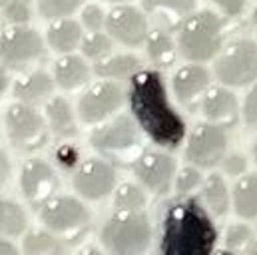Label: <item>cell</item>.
I'll use <instances>...</instances> for the list:
<instances>
[{"mask_svg":"<svg viewBox=\"0 0 257 255\" xmlns=\"http://www.w3.org/2000/svg\"><path fill=\"white\" fill-rule=\"evenodd\" d=\"M130 112L152 144L176 150L188 136L186 120L172 106L164 76L154 68H140L130 78Z\"/></svg>","mask_w":257,"mask_h":255,"instance_id":"cell-1","label":"cell"},{"mask_svg":"<svg viewBox=\"0 0 257 255\" xmlns=\"http://www.w3.org/2000/svg\"><path fill=\"white\" fill-rule=\"evenodd\" d=\"M217 243V229L211 211L199 197L178 195L172 199L160 219V253L209 255Z\"/></svg>","mask_w":257,"mask_h":255,"instance_id":"cell-2","label":"cell"},{"mask_svg":"<svg viewBox=\"0 0 257 255\" xmlns=\"http://www.w3.org/2000/svg\"><path fill=\"white\" fill-rule=\"evenodd\" d=\"M178 48L188 62H209L221 52L223 20L213 10L192 12L178 26Z\"/></svg>","mask_w":257,"mask_h":255,"instance_id":"cell-3","label":"cell"},{"mask_svg":"<svg viewBox=\"0 0 257 255\" xmlns=\"http://www.w3.org/2000/svg\"><path fill=\"white\" fill-rule=\"evenodd\" d=\"M140 130L142 128L134 116L120 114L110 122L96 124L90 132V144L108 162L116 166H132L144 152Z\"/></svg>","mask_w":257,"mask_h":255,"instance_id":"cell-4","label":"cell"},{"mask_svg":"<svg viewBox=\"0 0 257 255\" xmlns=\"http://www.w3.org/2000/svg\"><path fill=\"white\" fill-rule=\"evenodd\" d=\"M152 241V225L142 211L116 209L100 231V243L108 253L140 255L148 251Z\"/></svg>","mask_w":257,"mask_h":255,"instance_id":"cell-5","label":"cell"},{"mask_svg":"<svg viewBox=\"0 0 257 255\" xmlns=\"http://www.w3.org/2000/svg\"><path fill=\"white\" fill-rule=\"evenodd\" d=\"M40 219L56 233L64 243H76L80 241L88 227H90V213L84 207V203L72 195H54L48 199L40 209Z\"/></svg>","mask_w":257,"mask_h":255,"instance_id":"cell-6","label":"cell"},{"mask_svg":"<svg viewBox=\"0 0 257 255\" xmlns=\"http://www.w3.org/2000/svg\"><path fill=\"white\" fill-rule=\"evenodd\" d=\"M4 128L8 142L20 152H36L48 140V122L34 106L14 102L4 112Z\"/></svg>","mask_w":257,"mask_h":255,"instance_id":"cell-7","label":"cell"},{"mask_svg":"<svg viewBox=\"0 0 257 255\" xmlns=\"http://www.w3.org/2000/svg\"><path fill=\"white\" fill-rule=\"evenodd\" d=\"M215 76L221 84L241 88L257 80V42L253 38L231 40L215 56Z\"/></svg>","mask_w":257,"mask_h":255,"instance_id":"cell-8","label":"cell"},{"mask_svg":"<svg viewBox=\"0 0 257 255\" xmlns=\"http://www.w3.org/2000/svg\"><path fill=\"white\" fill-rule=\"evenodd\" d=\"M2 64L8 70H24L44 58L46 48L40 34L26 24H8L0 36Z\"/></svg>","mask_w":257,"mask_h":255,"instance_id":"cell-9","label":"cell"},{"mask_svg":"<svg viewBox=\"0 0 257 255\" xmlns=\"http://www.w3.org/2000/svg\"><path fill=\"white\" fill-rule=\"evenodd\" d=\"M124 104V90L118 82L102 78L90 84L78 100V116L84 124L96 126L108 120Z\"/></svg>","mask_w":257,"mask_h":255,"instance_id":"cell-10","label":"cell"},{"mask_svg":"<svg viewBox=\"0 0 257 255\" xmlns=\"http://www.w3.org/2000/svg\"><path fill=\"white\" fill-rule=\"evenodd\" d=\"M227 134L225 128L213 122H203L197 124L188 136L186 144V158L190 164L201 168V170H211L217 164L223 162L227 156Z\"/></svg>","mask_w":257,"mask_h":255,"instance_id":"cell-11","label":"cell"},{"mask_svg":"<svg viewBox=\"0 0 257 255\" xmlns=\"http://www.w3.org/2000/svg\"><path fill=\"white\" fill-rule=\"evenodd\" d=\"M132 172L138 182L154 195H166L178 174L176 160L166 152L144 150L132 164Z\"/></svg>","mask_w":257,"mask_h":255,"instance_id":"cell-12","label":"cell"},{"mask_svg":"<svg viewBox=\"0 0 257 255\" xmlns=\"http://www.w3.org/2000/svg\"><path fill=\"white\" fill-rule=\"evenodd\" d=\"M72 186L84 199L98 201L116 190V170L106 158H88L80 162L72 176Z\"/></svg>","mask_w":257,"mask_h":255,"instance_id":"cell-13","label":"cell"},{"mask_svg":"<svg viewBox=\"0 0 257 255\" xmlns=\"http://www.w3.org/2000/svg\"><path fill=\"white\" fill-rule=\"evenodd\" d=\"M60 180L56 170L40 158H30L20 168V191L26 203L34 209H40L48 199L56 195Z\"/></svg>","mask_w":257,"mask_h":255,"instance_id":"cell-14","label":"cell"},{"mask_svg":"<svg viewBox=\"0 0 257 255\" xmlns=\"http://www.w3.org/2000/svg\"><path fill=\"white\" fill-rule=\"evenodd\" d=\"M106 30L114 40H118L120 44L130 46V48L144 44L150 34L148 18L144 16V12L132 4H124V2L116 4L108 12Z\"/></svg>","mask_w":257,"mask_h":255,"instance_id":"cell-15","label":"cell"},{"mask_svg":"<svg viewBox=\"0 0 257 255\" xmlns=\"http://www.w3.org/2000/svg\"><path fill=\"white\" fill-rule=\"evenodd\" d=\"M201 112L207 122L219 124L223 128H231L237 124L241 114L237 96L223 84V86H209L201 96Z\"/></svg>","mask_w":257,"mask_h":255,"instance_id":"cell-16","label":"cell"},{"mask_svg":"<svg viewBox=\"0 0 257 255\" xmlns=\"http://www.w3.org/2000/svg\"><path fill=\"white\" fill-rule=\"evenodd\" d=\"M211 76L209 70L201 62H190L180 66L174 76H172V90L174 96L184 104V106H192L193 102H197L205 90L209 88Z\"/></svg>","mask_w":257,"mask_h":255,"instance_id":"cell-17","label":"cell"},{"mask_svg":"<svg viewBox=\"0 0 257 255\" xmlns=\"http://www.w3.org/2000/svg\"><path fill=\"white\" fill-rule=\"evenodd\" d=\"M54 86H56L54 76H50L44 70H32V72H26L24 76H20L14 82L12 96L18 102L38 106V104H46L52 98Z\"/></svg>","mask_w":257,"mask_h":255,"instance_id":"cell-18","label":"cell"},{"mask_svg":"<svg viewBox=\"0 0 257 255\" xmlns=\"http://www.w3.org/2000/svg\"><path fill=\"white\" fill-rule=\"evenodd\" d=\"M52 76L56 80V86L62 90H78L88 84L90 80V68L82 56H76L74 52L62 54L54 66H52Z\"/></svg>","mask_w":257,"mask_h":255,"instance_id":"cell-19","label":"cell"},{"mask_svg":"<svg viewBox=\"0 0 257 255\" xmlns=\"http://www.w3.org/2000/svg\"><path fill=\"white\" fill-rule=\"evenodd\" d=\"M84 40V32H82V24L72 20V18H58L52 20V24L46 30V42L54 52L68 54L74 52L76 48H80Z\"/></svg>","mask_w":257,"mask_h":255,"instance_id":"cell-20","label":"cell"},{"mask_svg":"<svg viewBox=\"0 0 257 255\" xmlns=\"http://www.w3.org/2000/svg\"><path fill=\"white\" fill-rule=\"evenodd\" d=\"M142 6L166 28H178L195 8L193 0H142Z\"/></svg>","mask_w":257,"mask_h":255,"instance_id":"cell-21","label":"cell"},{"mask_svg":"<svg viewBox=\"0 0 257 255\" xmlns=\"http://www.w3.org/2000/svg\"><path fill=\"white\" fill-rule=\"evenodd\" d=\"M44 116L46 122L50 126V132L60 138V140H70L78 134L76 126V118L72 112V106L66 102L62 96H52L46 104H44Z\"/></svg>","mask_w":257,"mask_h":255,"instance_id":"cell-22","label":"cell"},{"mask_svg":"<svg viewBox=\"0 0 257 255\" xmlns=\"http://www.w3.org/2000/svg\"><path fill=\"white\" fill-rule=\"evenodd\" d=\"M199 199L211 211L213 217H223L229 211V205L233 201L229 197V190H227L223 176L219 174H209L203 178L199 186Z\"/></svg>","mask_w":257,"mask_h":255,"instance_id":"cell-23","label":"cell"},{"mask_svg":"<svg viewBox=\"0 0 257 255\" xmlns=\"http://www.w3.org/2000/svg\"><path fill=\"white\" fill-rule=\"evenodd\" d=\"M144 46H146V54H148L150 62L154 66H158V68H170L172 64L176 62L178 54H180L178 40H174L162 28L150 30Z\"/></svg>","mask_w":257,"mask_h":255,"instance_id":"cell-24","label":"cell"},{"mask_svg":"<svg viewBox=\"0 0 257 255\" xmlns=\"http://www.w3.org/2000/svg\"><path fill=\"white\" fill-rule=\"evenodd\" d=\"M233 209L241 219L255 221L257 219V174H243L235 182L233 191Z\"/></svg>","mask_w":257,"mask_h":255,"instance_id":"cell-25","label":"cell"},{"mask_svg":"<svg viewBox=\"0 0 257 255\" xmlns=\"http://www.w3.org/2000/svg\"><path fill=\"white\" fill-rule=\"evenodd\" d=\"M138 70H140V58L134 54H108L94 62L96 76L108 80L132 78Z\"/></svg>","mask_w":257,"mask_h":255,"instance_id":"cell-26","label":"cell"},{"mask_svg":"<svg viewBox=\"0 0 257 255\" xmlns=\"http://www.w3.org/2000/svg\"><path fill=\"white\" fill-rule=\"evenodd\" d=\"M64 241L50 229L30 231L22 239V251L26 255H60L64 253Z\"/></svg>","mask_w":257,"mask_h":255,"instance_id":"cell-27","label":"cell"},{"mask_svg":"<svg viewBox=\"0 0 257 255\" xmlns=\"http://www.w3.org/2000/svg\"><path fill=\"white\" fill-rule=\"evenodd\" d=\"M28 227V217L20 203L12 199H2L0 203V229L4 237L16 239L22 237Z\"/></svg>","mask_w":257,"mask_h":255,"instance_id":"cell-28","label":"cell"},{"mask_svg":"<svg viewBox=\"0 0 257 255\" xmlns=\"http://www.w3.org/2000/svg\"><path fill=\"white\" fill-rule=\"evenodd\" d=\"M148 203V195L142 186L124 182L114 190V209L120 211H142Z\"/></svg>","mask_w":257,"mask_h":255,"instance_id":"cell-29","label":"cell"},{"mask_svg":"<svg viewBox=\"0 0 257 255\" xmlns=\"http://www.w3.org/2000/svg\"><path fill=\"white\" fill-rule=\"evenodd\" d=\"M82 56L90 58V60H100L104 56H108L112 52V36L98 30V32H90L88 36H84L82 44H80Z\"/></svg>","mask_w":257,"mask_h":255,"instance_id":"cell-30","label":"cell"},{"mask_svg":"<svg viewBox=\"0 0 257 255\" xmlns=\"http://www.w3.org/2000/svg\"><path fill=\"white\" fill-rule=\"evenodd\" d=\"M84 0H38V12L46 20H58L74 14Z\"/></svg>","mask_w":257,"mask_h":255,"instance_id":"cell-31","label":"cell"},{"mask_svg":"<svg viewBox=\"0 0 257 255\" xmlns=\"http://www.w3.org/2000/svg\"><path fill=\"white\" fill-rule=\"evenodd\" d=\"M253 231L249 225L245 223H233L225 229V235H223V241H225V247L231 249V251H245V247L253 241Z\"/></svg>","mask_w":257,"mask_h":255,"instance_id":"cell-32","label":"cell"},{"mask_svg":"<svg viewBox=\"0 0 257 255\" xmlns=\"http://www.w3.org/2000/svg\"><path fill=\"white\" fill-rule=\"evenodd\" d=\"M201 168H197V166H186V168H182L178 174H176V180H174V190L178 195H188V193H192L193 190H197L199 186H201V182H203V176H201V172H199Z\"/></svg>","mask_w":257,"mask_h":255,"instance_id":"cell-33","label":"cell"},{"mask_svg":"<svg viewBox=\"0 0 257 255\" xmlns=\"http://www.w3.org/2000/svg\"><path fill=\"white\" fill-rule=\"evenodd\" d=\"M2 18L8 24H28L30 6L26 0H2Z\"/></svg>","mask_w":257,"mask_h":255,"instance_id":"cell-34","label":"cell"},{"mask_svg":"<svg viewBox=\"0 0 257 255\" xmlns=\"http://www.w3.org/2000/svg\"><path fill=\"white\" fill-rule=\"evenodd\" d=\"M106 16L104 10L98 6V4H86L82 8V14H80V20H82V26L88 30V32H98L106 26Z\"/></svg>","mask_w":257,"mask_h":255,"instance_id":"cell-35","label":"cell"},{"mask_svg":"<svg viewBox=\"0 0 257 255\" xmlns=\"http://www.w3.org/2000/svg\"><path fill=\"white\" fill-rule=\"evenodd\" d=\"M241 116H243V122L249 130H257V80L251 84V88L243 100Z\"/></svg>","mask_w":257,"mask_h":255,"instance_id":"cell-36","label":"cell"},{"mask_svg":"<svg viewBox=\"0 0 257 255\" xmlns=\"http://www.w3.org/2000/svg\"><path fill=\"white\" fill-rule=\"evenodd\" d=\"M221 164H223L225 174H227V176H233V178L243 176L245 170H247V160H245L241 154H227Z\"/></svg>","mask_w":257,"mask_h":255,"instance_id":"cell-37","label":"cell"},{"mask_svg":"<svg viewBox=\"0 0 257 255\" xmlns=\"http://www.w3.org/2000/svg\"><path fill=\"white\" fill-rule=\"evenodd\" d=\"M56 162H58L64 170L76 168V164H78V150H76L72 144H62V146L56 150Z\"/></svg>","mask_w":257,"mask_h":255,"instance_id":"cell-38","label":"cell"},{"mask_svg":"<svg viewBox=\"0 0 257 255\" xmlns=\"http://www.w3.org/2000/svg\"><path fill=\"white\" fill-rule=\"evenodd\" d=\"M225 16H239L245 8L247 0H211Z\"/></svg>","mask_w":257,"mask_h":255,"instance_id":"cell-39","label":"cell"},{"mask_svg":"<svg viewBox=\"0 0 257 255\" xmlns=\"http://www.w3.org/2000/svg\"><path fill=\"white\" fill-rule=\"evenodd\" d=\"M0 255H20V249L14 247V243H12L10 237H4L0 241Z\"/></svg>","mask_w":257,"mask_h":255,"instance_id":"cell-40","label":"cell"},{"mask_svg":"<svg viewBox=\"0 0 257 255\" xmlns=\"http://www.w3.org/2000/svg\"><path fill=\"white\" fill-rule=\"evenodd\" d=\"M10 178V164L6 158V152H2V182H6Z\"/></svg>","mask_w":257,"mask_h":255,"instance_id":"cell-41","label":"cell"},{"mask_svg":"<svg viewBox=\"0 0 257 255\" xmlns=\"http://www.w3.org/2000/svg\"><path fill=\"white\" fill-rule=\"evenodd\" d=\"M243 253H251V255H257V239H253L247 247H245V251Z\"/></svg>","mask_w":257,"mask_h":255,"instance_id":"cell-42","label":"cell"},{"mask_svg":"<svg viewBox=\"0 0 257 255\" xmlns=\"http://www.w3.org/2000/svg\"><path fill=\"white\" fill-rule=\"evenodd\" d=\"M2 94H6V74H2Z\"/></svg>","mask_w":257,"mask_h":255,"instance_id":"cell-43","label":"cell"},{"mask_svg":"<svg viewBox=\"0 0 257 255\" xmlns=\"http://www.w3.org/2000/svg\"><path fill=\"white\" fill-rule=\"evenodd\" d=\"M253 160H255V164H257V140H255V144H253Z\"/></svg>","mask_w":257,"mask_h":255,"instance_id":"cell-44","label":"cell"},{"mask_svg":"<svg viewBox=\"0 0 257 255\" xmlns=\"http://www.w3.org/2000/svg\"><path fill=\"white\" fill-rule=\"evenodd\" d=\"M253 22H255V26H257V6H255V10H253Z\"/></svg>","mask_w":257,"mask_h":255,"instance_id":"cell-45","label":"cell"},{"mask_svg":"<svg viewBox=\"0 0 257 255\" xmlns=\"http://www.w3.org/2000/svg\"><path fill=\"white\" fill-rule=\"evenodd\" d=\"M108 2H116V4H120V2H126V0H108Z\"/></svg>","mask_w":257,"mask_h":255,"instance_id":"cell-46","label":"cell"},{"mask_svg":"<svg viewBox=\"0 0 257 255\" xmlns=\"http://www.w3.org/2000/svg\"><path fill=\"white\" fill-rule=\"evenodd\" d=\"M26 2H30V0H26Z\"/></svg>","mask_w":257,"mask_h":255,"instance_id":"cell-47","label":"cell"}]
</instances>
